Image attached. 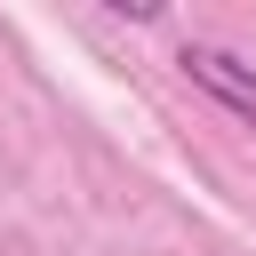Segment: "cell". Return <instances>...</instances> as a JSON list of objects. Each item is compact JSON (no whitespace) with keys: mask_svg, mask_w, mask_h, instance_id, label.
Returning <instances> with one entry per match:
<instances>
[{"mask_svg":"<svg viewBox=\"0 0 256 256\" xmlns=\"http://www.w3.org/2000/svg\"><path fill=\"white\" fill-rule=\"evenodd\" d=\"M176 64H184V80H192V88H208L224 112H240V120L256 128V64H240L232 48H208V40H192Z\"/></svg>","mask_w":256,"mask_h":256,"instance_id":"6da1fadb","label":"cell"}]
</instances>
